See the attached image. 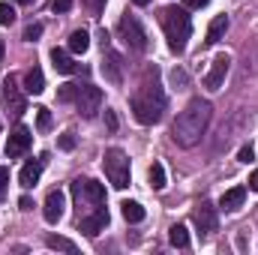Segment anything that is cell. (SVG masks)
Returning <instances> with one entry per match:
<instances>
[{
	"label": "cell",
	"instance_id": "obj_1",
	"mask_svg": "<svg viewBox=\"0 0 258 255\" xmlns=\"http://www.w3.org/2000/svg\"><path fill=\"white\" fill-rule=\"evenodd\" d=\"M129 105H132L135 120L144 123V126H153V123L162 120V111H165V90H162V84H159V69H156V66H147V69H144L141 84H138V90L132 93Z\"/></svg>",
	"mask_w": 258,
	"mask_h": 255
},
{
	"label": "cell",
	"instance_id": "obj_2",
	"mask_svg": "<svg viewBox=\"0 0 258 255\" xmlns=\"http://www.w3.org/2000/svg\"><path fill=\"white\" fill-rule=\"evenodd\" d=\"M210 117H213V105H210L207 99H192V102L177 114V120L171 123V138H174V144H180V147H195V144L201 141V135L207 132V126H210Z\"/></svg>",
	"mask_w": 258,
	"mask_h": 255
},
{
	"label": "cell",
	"instance_id": "obj_3",
	"mask_svg": "<svg viewBox=\"0 0 258 255\" xmlns=\"http://www.w3.org/2000/svg\"><path fill=\"white\" fill-rule=\"evenodd\" d=\"M159 21H162V30H165V39H168V48L174 54H183L186 48V39L192 33V21H189V12L183 6H165L159 12Z\"/></svg>",
	"mask_w": 258,
	"mask_h": 255
},
{
	"label": "cell",
	"instance_id": "obj_4",
	"mask_svg": "<svg viewBox=\"0 0 258 255\" xmlns=\"http://www.w3.org/2000/svg\"><path fill=\"white\" fill-rule=\"evenodd\" d=\"M105 174H108V183L114 189H126L129 186V159L120 147L105 150Z\"/></svg>",
	"mask_w": 258,
	"mask_h": 255
},
{
	"label": "cell",
	"instance_id": "obj_5",
	"mask_svg": "<svg viewBox=\"0 0 258 255\" xmlns=\"http://www.w3.org/2000/svg\"><path fill=\"white\" fill-rule=\"evenodd\" d=\"M21 90H24V87H18V78H15V75L3 78V108H6L12 117H21V114L27 111V99H24Z\"/></svg>",
	"mask_w": 258,
	"mask_h": 255
},
{
	"label": "cell",
	"instance_id": "obj_6",
	"mask_svg": "<svg viewBox=\"0 0 258 255\" xmlns=\"http://www.w3.org/2000/svg\"><path fill=\"white\" fill-rule=\"evenodd\" d=\"M120 36H123V42H126L132 51H144L147 48V30L141 27V21L135 18V15H123L120 18Z\"/></svg>",
	"mask_w": 258,
	"mask_h": 255
},
{
	"label": "cell",
	"instance_id": "obj_7",
	"mask_svg": "<svg viewBox=\"0 0 258 255\" xmlns=\"http://www.w3.org/2000/svg\"><path fill=\"white\" fill-rule=\"evenodd\" d=\"M75 108L81 117H96V111L102 108V90L93 87V84H78V99H75Z\"/></svg>",
	"mask_w": 258,
	"mask_h": 255
},
{
	"label": "cell",
	"instance_id": "obj_8",
	"mask_svg": "<svg viewBox=\"0 0 258 255\" xmlns=\"http://www.w3.org/2000/svg\"><path fill=\"white\" fill-rule=\"evenodd\" d=\"M72 195L78 198V204L81 201H90L93 207H102L105 204V186L96 183V180H75L72 183Z\"/></svg>",
	"mask_w": 258,
	"mask_h": 255
},
{
	"label": "cell",
	"instance_id": "obj_9",
	"mask_svg": "<svg viewBox=\"0 0 258 255\" xmlns=\"http://www.w3.org/2000/svg\"><path fill=\"white\" fill-rule=\"evenodd\" d=\"M30 144H33L30 129L15 126L12 132H9V141H6V156H9V159H18V156H24V153L30 150Z\"/></svg>",
	"mask_w": 258,
	"mask_h": 255
},
{
	"label": "cell",
	"instance_id": "obj_10",
	"mask_svg": "<svg viewBox=\"0 0 258 255\" xmlns=\"http://www.w3.org/2000/svg\"><path fill=\"white\" fill-rule=\"evenodd\" d=\"M102 72H105V78H108L111 84H120V81H123L120 57H117V51L108 48V33H105V30H102Z\"/></svg>",
	"mask_w": 258,
	"mask_h": 255
},
{
	"label": "cell",
	"instance_id": "obj_11",
	"mask_svg": "<svg viewBox=\"0 0 258 255\" xmlns=\"http://www.w3.org/2000/svg\"><path fill=\"white\" fill-rule=\"evenodd\" d=\"M228 66H231V57L228 54H216L213 63H210V72L204 75V87L207 90H219L222 81H225V75H228Z\"/></svg>",
	"mask_w": 258,
	"mask_h": 255
},
{
	"label": "cell",
	"instance_id": "obj_12",
	"mask_svg": "<svg viewBox=\"0 0 258 255\" xmlns=\"http://www.w3.org/2000/svg\"><path fill=\"white\" fill-rule=\"evenodd\" d=\"M192 222L201 234H213L216 231V207L210 201H198V207L192 213Z\"/></svg>",
	"mask_w": 258,
	"mask_h": 255
},
{
	"label": "cell",
	"instance_id": "obj_13",
	"mask_svg": "<svg viewBox=\"0 0 258 255\" xmlns=\"http://www.w3.org/2000/svg\"><path fill=\"white\" fill-rule=\"evenodd\" d=\"M63 210H66V195L60 189L48 192V198H45V207H42V216H45V222H60L63 219Z\"/></svg>",
	"mask_w": 258,
	"mask_h": 255
},
{
	"label": "cell",
	"instance_id": "obj_14",
	"mask_svg": "<svg viewBox=\"0 0 258 255\" xmlns=\"http://www.w3.org/2000/svg\"><path fill=\"white\" fill-rule=\"evenodd\" d=\"M105 225H108V210H102V207H96L90 216H84V219L78 222V228H81L87 237H96L99 231H105Z\"/></svg>",
	"mask_w": 258,
	"mask_h": 255
},
{
	"label": "cell",
	"instance_id": "obj_15",
	"mask_svg": "<svg viewBox=\"0 0 258 255\" xmlns=\"http://www.w3.org/2000/svg\"><path fill=\"white\" fill-rule=\"evenodd\" d=\"M243 198H246V189H243V186H234V189H228L219 198V207H222L225 213H234V210L243 207Z\"/></svg>",
	"mask_w": 258,
	"mask_h": 255
},
{
	"label": "cell",
	"instance_id": "obj_16",
	"mask_svg": "<svg viewBox=\"0 0 258 255\" xmlns=\"http://www.w3.org/2000/svg\"><path fill=\"white\" fill-rule=\"evenodd\" d=\"M42 90H45V75H42V69H39V66H33V69L24 75V93L39 96Z\"/></svg>",
	"mask_w": 258,
	"mask_h": 255
},
{
	"label": "cell",
	"instance_id": "obj_17",
	"mask_svg": "<svg viewBox=\"0 0 258 255\" xmlns=\"http://www.w3.org/2000/svg\"><path fill=\"white\" fill-rule=\"evenodd\" d=\"M39 174H42V162H27V165L21 168V174H18V183H21L24 189H30V186L39 183Z\"/></svg>",
	"mask_w": 258,
	"mask_h": 255
},
{
	"label": "cell",
	"instance_id": "obj_18",
	"mask_svg": "<svg viewBox=\"0 0 258 255\" xmlns=\"http://www.w3.org/2000/svg\"><path fill=\"white\" fill-rule=\"evenodd\" d=\"M225 30H228V15H216L207 27V45H216L225 36Z\"/></svg>",
	"mask_w": 258,
	"mask_h": 255
},
{
	"label": "cell",
	"instance_id": "obj_19",
	"mask_svg": "<svg viewBox=\"0 0 258 255\" xmlns=\"http://www.w3.org/2000/svg\"><path fill=\"white\" fill-rule=\"evenodd\" d=\"M51 66H54L60 75H69V72H75V60L66 54L63 48H54V51H51Z\"/></svg>",
	"mask_w": 258,
	"mask_h": 255
},
{
	"label": "cell",
	"instance_id": "obj_20",
	"mask_svg": "<svg viewBox=\"0 0 258 255\" xmlns=\"http://www.w3.org/2000/svg\"><path fill=\"white\" fill-rule=\"evenodd\" d=\"M87 48H90L87 30H72V33H69V51H72V54H84Z\"/></svg>",
	"mask_w": 258,
	"mask_h": 255
},
{
	"label": "cell",
	"instance_id": "obj_21",
	"mask_svg": "<svg viewBox=\"0 0 258 255\" xmlns=\"http://www.w3.org/2000/svg\"><path fill=\"white\" fill-rule=\"evenodd\" d=\"M168 240H171V246L186 249V246H189V231H186V225H171V228H168Z\"/></svg>",
	"mask_w": 258,
	"mask_h": 255
},
{
	"label": "cell",
	"instance_id": "obj_22",
	"mask_svg": "<svg viewBox=\"0 0 258 255\" xmlns=\"http://www.w3.org/2000/svg\"><path fill=\"white\" fill-rule=\"evenodd\" d=\"M120 213H123L126 222H141V219H144V207H141L138 201H123V204H120Z\"/></svg>",
	"mask_w": 258,
	"mask_h": 255
},
{
	"label": "cell",
	"instance_id": "obj_23",
	"mask_svg": "<svg viewBox=\"0 0 258 255\" xmlns=\"http://www.w3.org/2000/svg\"><path fill=\"white\" fill-rule=\"evenodd\" d=\"M45 243H48V249H60V252H69V255L78 252V246H75L72 240H66V237H57V234H48V237H45Z\"/></svg>",
	"mask_w": 258,
	"mask_h": 255
},
{
	"label": "cell",
	"instance_id": "obj_24",
	"mask_svg": "<svg viewBox=\"0 0 258 255\" xmlns=\"http://www.w3.org/2000/svg\"><path fill=\"white\" fill-rule=\"evenodd\" d=\"M147 177H150V186H153V189H165V168H162L159 162L150 165V174H147Z\"/></svg>",
	"mask_w": 258,
	"mask_h": 255
},
{
	"label": "cell",
	"instance_id": "obj_25",
	"mask_svg": "<svg viewBox=\"0 0 258 255\" xmlns=\"http://www.w3.org/2000/svg\"><path fill=\"white\" fill-rule=\"evenodd\" d=\"M57 99H60V102H75V99H78V84H63V87L57 90Z\"/></svg>",
	"mask_w": 258,
	"mask_h": 255
},
{
	"label": "cell",
	"instance_id": "obj_26",
	"mask_svg": "<svg viewBox=\"0 0 258 255\" xmlns=\"http://www.w3.org/2000/svg\"><path fill=\"white\" fill-rule=\"evenodd\" d=\"M36 126H39V132H48V129H51V114H48V108H36Z\"/></svg>",
	"mask_w": 258,
	"mask_h": 255
},
{
	"label": "cell",
	"instance_id": "obj_27",
	"mask_svg": "<svg viewBox=\"0 0 258 255\" xmlns=\"http://www.w3.org/2000/svg\"><path fill=\"white\" fill-rule=\"evenodd\" d=\"M12 21H15V9H12L9 3H0V24H3V27H9Z\"/></svg>",
	"mask_w": 258,
	"mask_h": 255
},
{
	"label": "cell",
	"instance_id": "obj_28",
	"mask_svg": "<svg viewBox=\"0 0 258 255\" xmlns=\"http://www.w3.org/2000/svg\"><path fill=\"white\" fill-rule=\"evenodd\" d=\"M39 36H42V24H27V27H24V39H27V42H36Z\"/></svg>",
	"mask_w": 258,
	"mask_h": 255
},
{
	"label": "cell",
	"instance_id": "obj_29",
	"mask_svg": "<svg viewBox=\"0 0 258 255\" xmlns=\"http://www.w3.org/2000/svg\"><path fill=\"white\" fill-rule=\"evenodd\" d=\"M81 6H84L90 15H99V12H102V6H105V0H81Z\"/></svg>",
	"mask_w": 258,
	"mask_h": 255
},
{
	"label": "cell",
	"instance_id": "obj_30",
	"mask_svg": "<svg viewBox=\"0 0 258 255\" xmlns=\"http://www.w3.org/2000/svg\"><path fill=\"white\" fill-rule=\"evenodd\" d=\"M171 84H174L177 90H183V87H186V72H183V69H174V72H171Z\"/></svg>",
	"mask_w": 258,
	"mask_h": 255
},
{
	"label": "cell",
	"instance_id": "obj_31",
	"mask_svg": "<svg viewBox=\"0 0 258 255\" xmlns=\"http://www.w3.org/2000/svg\"><path fill=\"white\" fill-rule=\"evenodd\" d=\"M252 156H255V153H252V147H249V144H246V147H240V153H237V159H240V162H252Z\"/></svg>",
	"mask_w": 258,
	"mask_h": 255
},
{
	"label": "cell",
	"instance_id": "obj_32",
	"mask_svg": "<svg viewBox=\"0 0 258 255\" xmlns=\"http://www.w3.org/2000/svg\"><path fill=\"white\" fill-rule=\"evenodd\" d=\"M51 6H54V12H69L72 9V0H54Z\"/></svg>",
	"mask_w": 258,
	"mask_h": 255
},
{
	"label": "cell",
	"instance_id": "obj_33",
	"mask_svg": "<svg viewBox=\"0 0 258 255\" xmlns=\"http://www.w3.org/2000/svg\"><path fill=\"white\" fill-rule=\"evenodd\" d=\"M60 147H63V150H72V147H75V138H72V132L60 135Z\"/></svg>",
	"mask_w": 258,
	"mask_h": 255
},
{
	"label": "cell",
	"instance_id": "obj_34",
	"mask_svg": "<svg viewBox=\"0 0 258 255\" xmlns=\"http://www.w3.org/2000/svg\"><path fill=\"white\" fill-rule=\"evenodd\" d=\"M6 186H9V168H3V165H0V195H3Z\"/></svg>",
	"mask_w": 258,
	"mask_h": 255
},
{
	"label": "cell",
	"instance_id": "obj_35",
	"mask_svg": "<svg viewBox=\"0 0 258 255\" xmlns=\"http://www.w3.org/2000/svg\"><path fill=\"white\" fill-rule=\"evenodd\" d=\"M18 207H21V210L27 213V210H33V201H30L27 195H21V198H18Z\"/></svg>",
	"mask_w": 258,
	"mask_h": 255
},
{
	"label": "cell",
	"instance_id": "obj_36",
	"mask_svg": "<svg viewBox=\"0 0 258 255\" xmlns=\"http://www.w3.org/2000/svg\"><path fill=\"white\" fill-rule=\"evenodd\" d=\"M105 123H108V129H111V132L117 129V117H114V111H105Z\"/></svg>",
	"mask_w": 258,
	"mask_h": 255
},
{
	"label": "cell",
	"instance_id": "obj_37",
	"mask_svg": "<svg viewBox=\"0 0 258 255\" xmlns=\"http://www.w3.org/2000/svg\"><path fill=\"white\" fill-rule=\"evenodd\" d=\"M186 3V9H201V6H207L210 0H183Z\"/></svg>",
	"mask_w": 258,
	"mask_h": 255
},
{
	"label": "cell",
	"instance_id": "obj_38",
	"mask_svg": "<svg viewBox=\"0 0 258 255\" xmlns=\"http://www.w3.org/2000/svg\"><path fill=\"white\" fill-rule=\"evenodd\" d=\"M249 189H252V192H258V168L252 171V174H249Z\"/></svg>",
	"mask_w": 258,
	"mask_h": 255
},
{
	"label": "cell",
	"instance_id": "obj_39",
	"mask_svg": "<svg viewBox=\"0 0 258 255\" xmlns=\"http://www.w3.org/2000/svg\"><path fill=\"white\" fill-rule=\"evenodd\" d=\"M132 3H135V6H147L150 0H132Z\"/></svg>",
	"mask_w": 258,
	"mask_h": 255
},
{
	"label": "cell",
	"instance_id": "obj_40",
	"mask_svg": "<svg viewBox=\"0 0 258 255\" xmlns=\"http://www.w3.org/2000/svg\"><path fill=\"white\" fill-rule=\"evenodd\" d=\"M0 60H3V39H0Z\"/></svg>",
	"mask_w": 258,
	"mask_h": 255
},
{
	"label": "cell",
	"instance_id": "obj_41",
	"mask_svg": "<svg viewBox=\"0 0 258 255\" xmlns=\"http://www.w3.org/2000/svg\"><path fill=\"white\" fill-rule=\"evenodd\" d=\"M18 3H33V0H18Z\"/></svg>",
	"mask_w": 258,
	"mask_h": 255
}]
</instances>
